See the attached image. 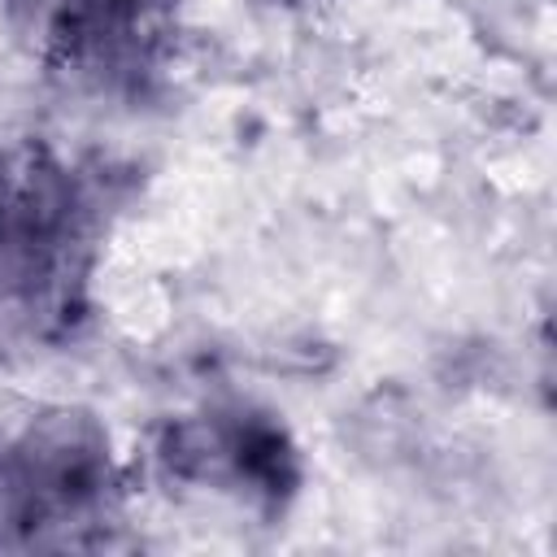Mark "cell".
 I'll list each match as a JSON object with an SVG mask.
<instances>
[{
  "label": "cell",
  "instance_id": "1",
  "mask_svg": "<svg viewBox=\"0 0 557 557\" xmlns=\"http://www.w3.org/2000/svg\"><path fill=\"white\" fill-rule=\"evenodd\" d=\"M117 509V466L91 413L57 409L0 440V548L96 544Z\"/></svg>",
  "mask_w": 557,
  "mask_h": 557
},
{
  "label": "cell",
  "instance_id": "4",
  "mask_svg": "<svg viewBox=\"0 0 557 557\" xmlns=\"http://www.w3.org/2000/svg\"><path fill=\"white\" fill-rule=\"evenodd\" d=\"M157 453L178 483L235 492L265 509H283L300 487L292 435L278 418L252 409H209L183 418L165 431Z\"/></svg>",
  "mask_w": 557,
  "mask_h": 557
},
{
  "label": "cell",
  "instance_id": "3",
  "mask_svg": "<svg viewBox=\"0 0 557 557\" xmlns=\"http://www.w3.org/2000/svg\"><path fill=\"white\" fill-rule=\"evenodd\" d=\"M183 0H52L48 65L91 91H139L174 52Z\"/></svg>",
  "mask_w": 557,
  "mask_h": 557
},
{
  "label": "cell",
  "instance_id": "2",
  "mask_svg": "<svg viewBox=\"0 0 557 557\" xmlns=\"http://www.w3.org/2000/svg\"><path fill=\"white\" fill-rule=\"evenodd\" d=\"M83 244V196L35 148H0V305L57 292Z\"/></svg>",
  "mask_w": 557,
  "mask_h": 557
}]
</instances>
